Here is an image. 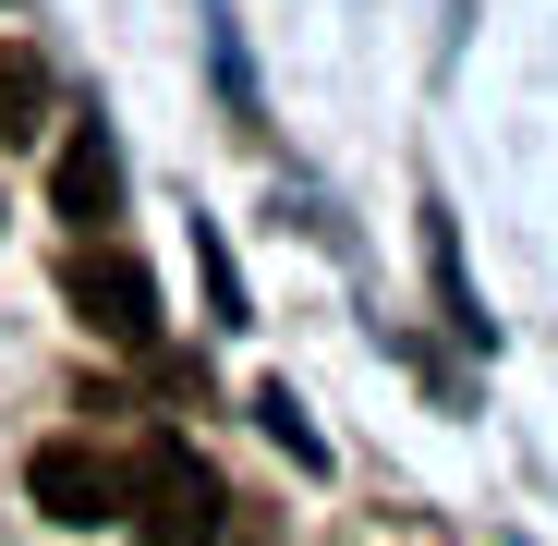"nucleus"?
<instances>
[{"label": "nucleus", "instance_id": "nucleus-1", "mask_svg": "<svg viewBox=\"0 0 558 546\" xmlns=\"http://www.w3.org/2000/svg\"><path fill=\"white\" fill-rule=\"evenodd\" d=\"M110 486H122V522L146 534V546H207L219 534V474L195 462V437H146L134 462H110Z\"/></svg>", "mask_w": 558, "mask_h": 546}, {"label": "nucleus", "instance_id": "nucleus-2", "mask_svg": "<svg viewBox=\"0 0 558 546\" xmlns=\"http://www.w3.org/2000/svg\"><path fill=\"white\" fill-rule=\"evenodd\" d=\"M61 304L98 328V340H122V352H146L158 340V280L122 255V243H73V267H61Z\"/></svg>", "mask_w": 558, "mask_h": 546}, {"label": "nucleus", "instance_id": "nucleus-3", "mask_svg": "<svg viewBox=\"0 0 558 546\" xmlns=\"http://www.w3.org/2000/svg\"><path fill=\"white\" fill-rule=\"evenodd\" d=\"M25 498L49 510V522H73V534H98V522H122V486H110V462L85 437H49L37 462H25Z\"/></svg>", "mask_w": 558, "mask_h": 546}, {"label": "nucleus", "instance_id": "nucleus-4", "mask_svg": "<svg viewBox=\"0 0 558 546\" xmlns=\"http://www.w3.org/2000/svg\"><path fill=\"white\" fill-rule=\"evenodd\" d=\"M49 207L73 219V231H98V219H122V146L85 122V134H61V158H49Z\"/></svg>", "mask_w": 558, "mask_h": 546}, {"label": "nucleus", "instance_id": "nucleus-5", "mask_svg": "<svg viewBox=\"0 0 558 546\" xmlns=\"http://www.w3.org/2000/svg\"><path fill=\"white\" fill-rule=\"evenodd\" d=\"M49 134V61L0 37V146H37Z\"/></svg>", "mask_w": 558, "mask_h": 546}, {"label": "nucleus", "instance_id": "nucleus-6", "mask_svg": "<svg viewBox=\"0 0 558 546\" xmlns=\"http://www.w3.org/2000/svg\"><path fill=\"white\" fill-rule=\"evenodd\" d=\"M255 413H267V437H279V449H292V462H328V449H316V425H304V401H292V389H267Z\"/></svg>", "mask_w": 558, "mask_h": 546}]
</instances>
